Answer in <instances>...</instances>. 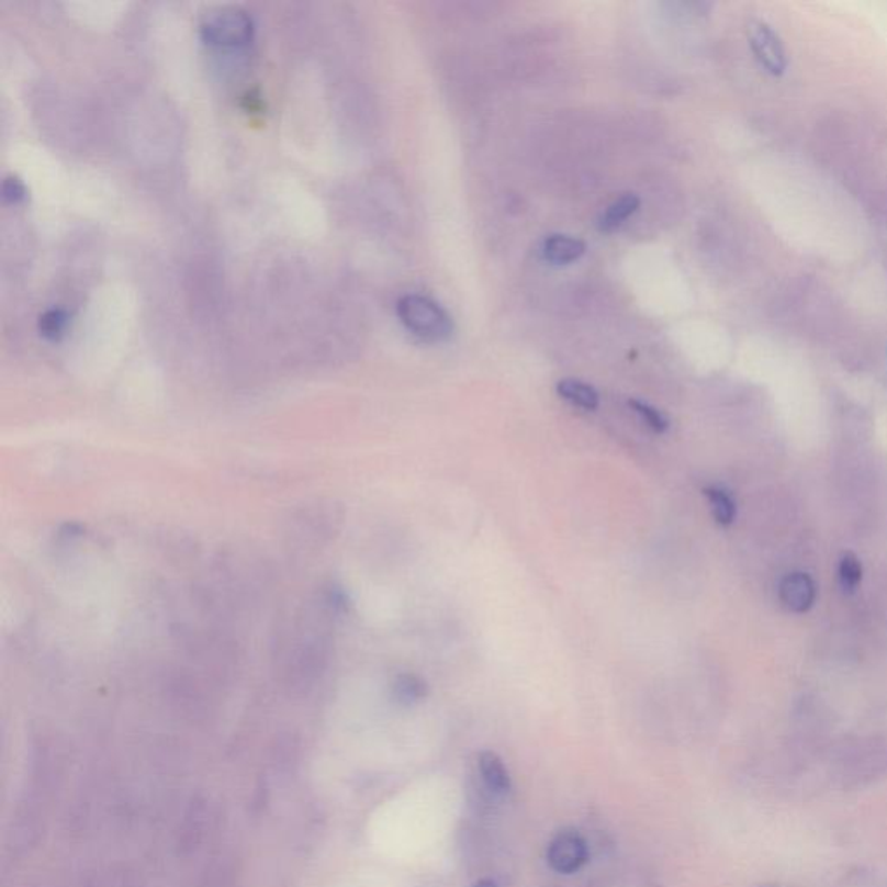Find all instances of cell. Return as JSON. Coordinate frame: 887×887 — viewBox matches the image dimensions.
<instances>
[{"label":"cell","instance_id":"e0dca14e","mask_svg":"<svg viewBox=\"0 0 887 887\" xmlns=\"http://www.w3.org/2000/svg\"><path fill=\"white\" fill-rule=\"evenodd\" d=\"M761 887H781V886H775V884H768V886H761Z\"/></svg>","mask_w":887,"mask_h":887},{"label":"cell","instance_id":"3957f363","mask_svg":"<svg viewBox=\"0 0 887 887\" xmlns=\"http://www.w3.org/2000/svg\"><path fill=\"white\" fill-rule=\"evenodd\" d=\"M749 44L757 61L773 75H782L787 68V54L778 33L761 20H752L748 26Z\"/></svg>","mask_w":887,"mask_h":887},{"label":"cell","instance_id":"9a60e30c","mask_svg":"<svg viewBox=\"0 0 887 887\" xmlns=\"http://www.w3.org/2000/svg\"><path fill=\"white\" fill-rule=\"evenodd\" d=\"M2 197H4L5 202L9 203L23 202L26 197L25 184H23L18 177H5L4 182H2Z\"/></svg>","mask_w":887,"mask_h":887},{"label":"cell","instance_id":"5b68a950","mask_svg":"<svg viewBox=\"0 0 887 887\" xmlns=\"http://www.w3.org/2000/svg\"><path fill=\"white\" fill-rule=\"evenodd\" d=\"M782 605L794 614L808 613L817 598V586L805 572L785 575L778 586Z\"/></svg>","mask_w":887,"mask_h":887},{"label":"cell","instance_id":"2e32d148","mask_svg":"<svg viewBox=\"0 0 887 887\" xmlns=\"http://www.w3.org/2000/svg\"><path fill=\"white\" fill-rule=\"evenodd\" d=\"M472 887H497V886H496V884L493 883V880L482 879V880H479V883L473 884Z\"/></svg>","mask_w":887,"mask_h":887},{"label":"cell","instance_id":"8fae6325","mask_svg":"<svg viewBox=\"0 0 887 887\" xmlns=\"http://www.w3.org/2000/svg\"><path fill=\"white\" fill-rule=\"evenodd\" d=\"M394 692L398 703L409 706L427 697L428 688L427 683L415 674H404L395 682Z\"/></svg>","mask_w":887,"mask_h":887},{"label":"cell","instance_id":"7c38bea8","mask_svg":"<svg viewBox=\"0 0 887 887\" xmlns=\"http://www.w3.org/2000/svg\"><path fill=\"white\" fill-rule=\"evenodd\" d=\"M863 569L856 554L844 553L839 562V584H841L842 592L855 593L858 584L862 583Z\"/></svg>","mask_w":887,"mask_h":887},{"label":"cell","instance_id":"6da1fadb","mask_svg":"<svg viewBox=\"0 0 887 887\" xmlns=\"http://www.w3.org/2000/svg\"><path fill=\"white\" fill-rule=\"evenodd\" d=\"M397 316L416 337L425 341H446L452 337L454 325L446 308L428 296L407 293L397 302Z\"/></svg>","mask_w":887,"mask_h":887},{"label":"cell","instance_id":"30bf717a","mask_svg":"<svg viewBox=\"0 0 887 887\" xmlns=\"http://www.w3.org/2000/svg\"><path fill=\"white\" fill-rule=\"evenodd\" d=\"M704 493L709 499L716 523L723 527L730 526L736 520L737 515L736 502L731 499L730 494L725 490H719V487H707Z\"/></svg>","mask_w":887,"mask_h":887},{"label":"cell","instance_id":"277c9868","mask_svg":"<svg viewBox=\"0 0 887 887\" xmlns=\"http://www.w3.org/2000/svg\"><path fill=\"white\" fill-rule=\"evenodd\" d=\"M547 856L554 872L574 874L587 862L586 841L575 830H563L551 839Z\"/></svg>","mask_w":887,"mask_h":887},{"label":"cell","instance_id":"7a4b0ae2","mask_svg":"<svg viewBox=\"0 0 887 887\" xmlns=\"http://www.w3.org/2000/svg\"><path fill=\"white\" fill-rule=\"evenodd\" d=\"M255 25L250 14L235 5H222L203 14L200 33L203 41L217 47L247 46L254 38Z\"/></svg>","mask_w":887,"mask_h":887},{"label":"cell","instance_id":"4fadbf2b","mask_svg":"<svg viewBox=\"0 0 887 887\" xmlns=\"http://www.w3.org/2000/svg\"><path fill=\"white\" fill-rule=\"evenodd\" d=\"M66 326H68V314L59 307L47 308L46 313H42L38 317V332L42 337L49 338V340H58L65 335Z\"/></svg>","mask_w":887,"mask_h":887},{"label":"cell","instance_id":"52a82bcc","mask_svg":"<svg viewBox=\"0 0 887 887\" xmlns=\"http://www.w3.org/2000/svg\"><path fill=\"white\" fill-rule=\"evenodd\" d=\"M640 198L635 193H626L617 198L616 202L610 203L598 218V229L604 233H613L640 209Z\"/></svg>","mask_w":887,"mask_h":887},{"label":"cell","instance_id":"5bb4252c","mask_svg":"<svg viewBox=\"0 0 887 887\" xmlns=\"http://www.w3.org/2000/svg\"><path fill=\"white\" fill-rule=\"evenodd\" d=\"M629 406L633 407L635 412L640 415V418L643 419V422H645V424L649 425L652 430L661 434V431H665L667 430V427H670V424H667V418H665V416L662 415L659 409H655V407L641 403V401H635V398L633 401H629Z\"/></svg>","mask_w":887,"mask_h":887},{"label":"cell","instance_id":"9c48e42d","mask_svg":"<svg viewBox=\"0 0 887 887\" xmlns=\"http://www.w3.org/2000/svg\"><path fill=\"white\" fill-rule=\"evenodd\" d=\"M557 392L560 397L565 398L574 406L583 407L587 412H593L600 404V395L587 383L580 382V380H562L557 385Z\"/></svg>","mask_w":887,"mask_h":887},{"label":"cell","instance_id":"ba28073f","mask_svg":"<svg viewBox=\"0 0 887 887\" xmlns=\"http://www.w3.org/2000/svg\"><path fill=\"white\" fill-rule=\"evenodd\" d=\"M479 768H481L482 778H484L485 785H487L491 793H508L509 787H512L508 770L505 768L502 757L497 756L496 752H482L481 756H479Z\"/></svg>","mask_w":887,"mask_h":887},{"label":"cell","instance_id":"8992f818","mask_svg":"<svg viewBox=\"0 0 887 887\" xmlns=\"http://www.w3.org/2000/svg\"><path fill=\"white\" fill-rule=\"evenodd\" d=\"M586 254V243L569 235H551L542 243V257L553 266H569Z\"/></svg>","mask_w":887,"mask_h":887}]
</instances>
